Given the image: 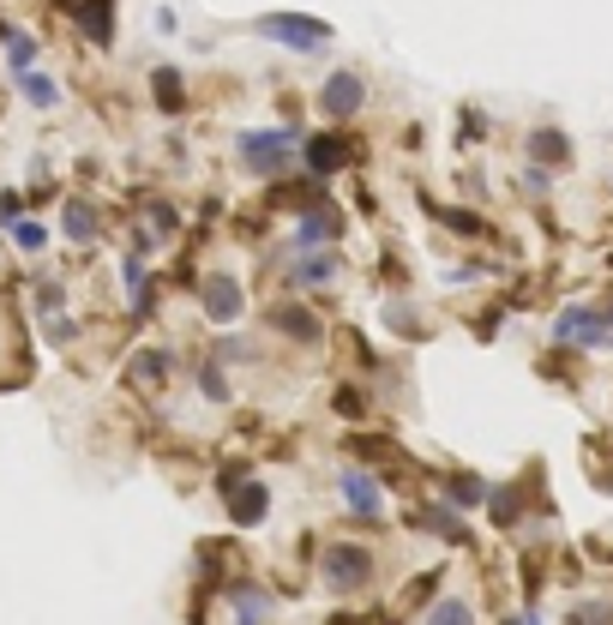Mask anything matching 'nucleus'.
Segmentation results:
<instances>
[{
  "label": "nucleus",
  "mask_w": 613,
  "mask_h": 625,
  "mask_svg": "<svg viewBox=\"0 0 613 625\" xmlns=\"http://www.w3.org/2000/svg\"><path fill=\"white\" fill-rule=\"evenodd\" d=\"M553 337L577 349H613V307H565L553 319Z\"/></svg>",
  "instance_id": "obj_1"
},
{
  "label": "nucleus",
  "mask_w": 613,
  "mask_h": 625,
  "mask_svg": "<svg viewBox=\"0 0 613 625\" xmlns=\"http://www.w3.org/2000/svg\"><path fill=\"white\" fill-rule=\"evenodd\" d=\"M319 572H325V589L355 596L361 584H373V553H367V547H355V541H337V547H325Z\"/></svg>",
  "instance_id": "obj_2"
},
{
  "label": "nucleus",
  "mask_w": 613,
  "mask_h": 625,
  "mask_svg": "<svg viewBox=\"0 0 613 625\" xmlns=\"http://www.w3.org/2000/svg\"><path fill=\"white\" fill-rule=\"evenodd\" d=\"M301 132L295 127H277V132H235V151L241 163H247L253 175H277L289 169V144H295Z\"/></svg>",
  "instance_id": "obj_3"
},
{
  "label": "nucleus",
  "mask_w": 613,
  "mask_h": 625,
  "mask_svg": "<svg viewBox=\"0 0 613 625\" xmlns=\"http://www.w3.org/2000/svg\"><path fill=\"white\" fill-rule=\"evenodd\" d=\"M259 37L314 54V49H325V42H331V25H325V18H307V13H271V18H259Z\"/></svg>",
  "instance_id": "obj_4"
},
{
  "label": "nucleus",
  "mask_w": 613,
  "mask_h": 625,
  "mask_svg": "<svg viewBox=\"0 0 613 625\" xmlns=\"http://www.w3.org/2000/svg\"><path fill=\"white\" fill-rule=\"evenodd\" d=\"M361 103H367L361 73H331V78H325V91H319V109H325V120H349V115H361Z\"/></svg>",
  "instance_id": "obj_5"
},
{
  "label": "nucleus",
  "mask_w": 613,
  "mask_h": 625,
  "mask_svg": "<svg viewBox=\"0 0 613 625\" xmlns=\"http://www.w3.org/2000/svg\"><path fill=\"white\" fill-rule=\"evenodd\" d=\"M241 312H247L241 283H235L229 271H210V277H205V319H217V326H235Z\"/></svg>",
  "instance_id": "obj_6"
},
{
  "label": "nucleus",
  "mask_w": 613,
  "mask_h": 625,
  "mask_svg": "<svg viewBox=\"0 0 613 625\" xmlns=\"http://www.w3.org/2000/svg\"><path fill=\"white\" fill-rule=\"evenodd\" d=\"M235 482V494H229V518L241 523V530H253V523H265V506H271V494H265L259 482H247V469H229L222 475V487Z\"/></svg>",
  "instance_id": "obj_7"
},
{
  "label": "nucleus",
  "mask_w": 613,
  "mask_h": 625,
  "mask_svg": "<svg viewBox=\"0 0 613 625\" xmlns=\"http://www.w3.org/2000/svg\"><path fill=\"white\" fill-rule=\"evenodd\" d=\"M337 234H343V211L337 205H314L307 217H301V229H295V247L301 253H325Z\"/></svg>",
  "instance_id": "obj_8"
},
{
  "label": "nucleus",
  "mask_w": 613,
  "mask_h": 625,
  "mask_svg": "<svg viewBox=\"0 0 613 625\" xmlns=\"http://www.w3.org/2000/svg\"><path fill=\"white\" fill-rule=\"evenodd\" d=\"M343 499H349L355 518H379V511H385V487H379L367 469H349V475H343Z\"/></svg>",
  "instance_id": "obj_9"
},
{
  "label": "nucleus",
  "mask_w": 613,
  "mask_h": 625,
  "mask_svg": "<svg viewBox=\"0 0 613 625\" xmlns=\"http://www.w3.org/2000/svg\"><path fill=\"white\" fill-rule=\"evenodd\" d=\"M343 163H349V144H343L337 132H319V139H307V175H314V181L337 175Z\"/></svg>",
  "instance_id": "obj_10"
},
{
  "label": "nucleus",
  "mask_w": 613,
  "mask_h": 625,
  "mask_svg": "<svg viewBox=\"0 0 613 625\" xmlns=\"http://www.w3.org/2000/svg\"><path fill=\"white\" fill-rule=\"evenodd\" d=\"M79 30L97 49H108L115 42V0H79Z\"/></svg>",
  "instance_id": "obj_11"
},
{
  "label": "nucleus",
  "mask_w": 613,
  "mask_h": 625,
  "mask_svg": "<svg viewBox=\"0 0 613 625\" xmlns=\"http://www.w3.org/2000/svg\"><path fill=\"white\" fill-rule=\"evenodd\" d=\"M529 156H535V169H548V163H572V139H565L560 127H535L529 132Z\"/></svg>",
  "instance_id": "obj_12"
},
{
  "label": "nucleus",
  "mask_w": 613,
  "mask_h": 625,
  "mask_svg": "<svg viewBox=\"0 0 613 625\" xmlns=\"http://www.w3.org/2000/svg\"><path fill=\"white\" fill-rule=\"evenodd\" d=\"M337 271H343V259H337V253H301V265H289V277H295V283H307V289H314V283H337Z\"/></svg>",
  "instance_id": "obj_13"
},
{
  "label": "nucleus",
  "mask_w": 613,
  "mask_h": 625,
  "mask_svg": "<svg viewBox=\"0 0 613 625\" xmlns=\"http://www.w3.org/2000/svg\"><path fill=\"white\" fill-rule=\"evenodd\" d=\"M229 608H235V625H271L277 620V601L265 596V589H235Z\"/></svg>",
  "instance_id": "obj_14"
},
{
  "label": "nucleus",
  "mask_w": 613,
  "mask_h": 625,
  "mask_svg": "<svg viewBox=\"0 0 613 625\" xmlns=\"http://www.w3.org/2000/svg\"><path fill=\"white\" fill-rule=\"evenodd\" d=\"M421 625H475V608H470L463 596H439V601H433V613H427Z\"/></svg>",
  "instance_id": "obj_15"
},
{
  "label": "nucleus",
  "mask_w": 613,
  "mask_h": 625,
  "mask_svg": "<svg viewBox=\"0 0 613 625\" xmlns=\"http://www.w3.org/2000/svg\"><path fill=\"white\" fill-rule=\"evenodd\" d=\"M0 42H7V61H13V73H30V61H37V42L25 37V30L0 25Z\"/></svg>",
  "instance_id": "obj_16"
},
{
  "label": "nucleus",
  "mask_w": 613,
  "mask_h": 625,
  "mask_svg": "<svg viewBox=\"0 0 613 625\" xmlns=\"http://www.w3.org/2000/svg\"><path fill=\"white\" fill-rule=\"evenodd\" d=\"M13 78H18V91H25L37 109H54V103H61V85H54V78H42V73H13Z\"/></svg>",
  "instance_id": "obj_17"
},
{
  "label": "nucleus",
  "mask_w": 613,
  "mask_h": 625,
  "mask_svg": "<svg viewBox=\"0 0 613 625\" xmlns=\"http://www.w3.org/2000/svg\"><path fill=\"white\" fill-rule=\"evenodd\" d=\"M66 234H73V241H91V234H97V211L85 205V199L66 205Z\"/></svg>",
  "instance_id": "obj_18"
},
{
  "label": "nucleus",
  "mask_w": 613,
  "mask_h": 625,
  "mask_svg": "<svg viewBox=\"0 0 613 625\" xmlns=\"http://www.w3.org/2000/svg\"><path fill=\"white\" fill-rule=\"evenodd\" d=\"M157 109L163 115L181 109V73H175V66H157Z\"/></svg>",
  "instance_id": "obj_19"
},
{
  "label": "nucleus",
  "mask_w": 613,
  "mask_h": 625,
  "mask_svg": "<svg viewBox=\"0 0 613 625\" xmlns=\"http://www.w3.org/2000/svg\"><path fill=\"white\" fill-rule=\"evenodd\" d=\"M487 499V487L475 482V475H451V511H470V506H482Z\"/></svg>",
  "instance_id": "obj_20"
},
{
  "label": "nucleus",
  "mask_w": 613,
  "mask_h": 625,
  "mask_svg": "<svg viewBox=\"0 0 613 625\" xmlns=\"http://www.w3.org/2000/svg\"><path fill=\"white\" fill-rule=\"evenodd\" d=\"M199 391H205L210 404H229V379H222V367H217V361L199 367Z\"/></svg>",
  "instance_id": "obj_21"
},
{
  "label": "nucleus",
  "mask_w": 613,
  "mask_h": 625,
  "mask_svg": "<svg viewBox=\"0 0 613 625\" xmlns=\"http://www.w3.org/2000/svg\"><path fill=\"white\" fill-rule=\"evenodd\" d=\"M416 523H427L433 535H463V523H457V511H445V506H427V511H416Z\"/></svg>",
  "instance_id": "obj_22"
},
{
  "label": "nucleus",
  "mask_w": 613,
  "mask_h": 625,
  "mask_svg": "<svg viewBox=\"0 0 613 625\" xmlns=\"http://www.w3.org/2000/svg\"><path fill=\"white\" fill-rule=\"evenodd\" d=\"M13 241H18V247H25V253H42V241H49V229H42V222H30V217H18V222H13Z\"/></svg>",
  "instance_id": "obj_23"
},
{
  "label": "nucleus",
  "mask_w": 613,
  "mask_h": 625,
  "mask_svg": "<svg viewBox=\"0 0 613 625\" xmlns=\"http://www.w3.org/2000/svg\"><path fill=\"white\" fill-rule=\"evenodd\" d=\"M247 355H253V343H247V337H222L217 349H210V361L222 367V361H247Z\"/></svg>",
  "instance_id": "obj_24"
},
{
  "label": "nucleus",
  "mask_w": 613,
  "mask_h": 625,
  "mask_svg": "<svg viewBox=\"0 0 613 625\" xmlns=\"http://www.w3.org/2000/svg\"><path fill=\"white\" fill-rule=\"evenodd\" d=\"M277 319H283V331H289V337H314V319H301V307H277Z\"/></svg>",
  "instance_id": "obj_25"
},
{
  "label": "nucleus",
  "mask_w": 613,
  "mask_h": 625,
  "mask_svg": "<svg viewBox=\"0 0 613 625\" xmlns=\"http://www.w3.org/2000/svg\"><path fill=\"white\" fill-rule=\"evenodd\" d=\"M577 620H584V625H613V608H608V601H589Z\"/></svg>",
  "instance_id": "obj_26"
},
{
  "label": "nucleus",
  "mask_w": 613,
  "mask_h": 625,
  "mask_svg": "<svg viewBox=\"0 0 613 625\" xmlns=\"http://www.w3.org/2000/svg\"><path fill=\"white\" fill-rule=\"evenodd\" d=\"M73 331H79L73 319H49V337H54V343H73Z\"/></svg>",
  "instance_id": "obj_27"
},
{
  "label": "nucleus",
  "mask_w": 613,
  "mask_h": 625,
  "mask_svg": "<svg viewBox=\"0 0 613 625\" xmlns=\"http://www.w3.org/2000/svg\"><path fill=\"white\" fill-rule=\"evenodd\" d=\"M511 625H541V613H535V608H529V613H523V620H511Z\"/></svg>",
  "instance_id": "obj_28"
}]
</instances>
